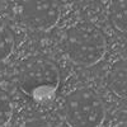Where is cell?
<instances>
[{"mask_svg":"<svg viewBox=\"0 0 127 127\" xmlns=\"http://www.w3.org/2000/svg\"><path fill=\"white\" fill-rule=\"evenodd\" d=\"M60 70L57 65L45 56H29L19 64L17 80L19 88L28 97L41 104L55 99L60 85Z\"/></svg>","mask_w":127,"mask_h":127,"instance_id":"6da1fadb","label":"cell"},{"mask_svg":"<svg viewBox=\"0 0 127 127\" xmlns=\"http://www.w3.org/2000/svg\"><path fill=\"white\" fill-rule=\"evenodd\" d=\"M62 46L66 56L79 66H93L98 64L107 52L104 33L88 22H80L65 31Z\"/></svg>","mask_w":127,"mask_h":127,"instance_id":"7a4b0ae2","label":"cell"},{"mask_svg":"<svg viewBox=\"0 0 127 127\" xmlns=\"http://www.w3.org/2000/svg\"><path fill=\"white\" fill-rule=\"evenodd\" d=\"M62 116L69 127H99L105 118L104 102L92 88H75L62 102Z\"/></svg>","mask_w":127,"mask_h":127,"instance_id":"3957f363","label":"cell"},{"mask_svg":"<svg viewBox=\"0 0 127 127\" xmlns=\"http://www.w3.org/2000/svg\"><path fill=\"white\" fill-rule=\"evenodd\" d=\"M19 13L28 27L38 31H48L59 19L57 5L52 0H23Z\"/></svg>","mask_w":127,"mask_h":127,"instance_id":"277c9868","label":"cell"},{"mask_svg":"<svg viewBox=\"0 0 127 127\" xmlns=\"http://www.w3.org/2000/svg\"><path fill=\"white\" fill-rule=\"evenodd\" d=\"M108 87L118 98H126V59H117L108 72Z\"/></svg>","mask_w":127,"mask_h":127,"instance_id":"5b68a950","label":"cell"},{"mask_svg":"<svg viewBox=\"0 0 127 127\" xmlns=\"http://www.w3.org/2000/svg\"><path fill=\"white\" fill-rule=\"evenodd\" d=\"M109 20L116 31L126 34V0H114L109 10Z\"/></svg>","mask_w":127,"mask_h":127,"instance_id":"8992f818","label":"cell"},{"mask_svg":"<svg viewBox=\"0 0 127 127\" xmlns=\"http://www.w3.org/2000/svg\"><path fill=\"white\" fill-rule=\"evenodd\" d=\"M15 38L10 29L3 20H0V62L5 61L14 50Z\"/></svg>","mask_w":127,"mask_h":127,"instance_id":"52a82bcc","label":"cell"},{"mask_svg":"<svg viewBox=\"0 0 127 127\" xmlns=\"http://www.w3.org/2000/svg\"><path fill=\"white\" fill-rule=\"evenodd\" d=\"M12 100H10L9 94L0 88V127H3L8 123V121L12 117Z\"/></svg>","mask_w":127,"mask_h":127,"instance_id":"ba28073f","label":"cell"},{"mask_svg":"<svg viewBox=\"0 0 127 127\" xmlns=\"http://www.w3.org/2000/svg\"><path fill=\"white\" fill-rule=\"evenodd\" d=\"M22 127H52V125L43 118H32L26 121Z\"/></svg>","mask_w":127,"mask_h":127,"instance_id":"9c48e42d","label":"cell"},{"mask_svg":"<svg viewBox=\"0 0 127 127\" xmlns=\"http://www.w3.org/2000/svg\"><path fill=\"white\" fill-rule=\"evenodd\" d=\"M116 127H126V122H123V123H120V125H117Z\"/></svg>","mask_w":127,"mask_h":127,"instance_id":"30bf717a","label":"cell"}]
</instances>
